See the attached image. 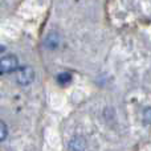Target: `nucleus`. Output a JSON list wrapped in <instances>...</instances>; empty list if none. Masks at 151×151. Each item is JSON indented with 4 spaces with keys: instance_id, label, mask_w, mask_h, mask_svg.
<instances>
[{
    "instance_id": "nucleus-1",
    "label": "nucleus",
    "mask_w": 151,
    "mask_h": 151,
    "mask_svg": "<svg viewBox=\"0 0 151 151\" xmlns=\"http://www.w3.org/2000/svg\"><path fill=\"white\" fill-rule=\"evenodd\" d=\"M35 80V70L31 66H21L17 69L16 73V81L19 85L21 86H27L29 83H32Z\"/></svg>"
},
{
    "instance_id": "nucleus-2",
    "label": "nucleus",
    "mask_w": 151,
    "mask_h": 151,
    "mask_svg": "<svg viewBox=\"0 0 151 151\" xmlns=\"http://www.w3.org/2000/svg\"><path fill=\"white\" fill-rule=\"evenodd\" d=\"M19 68V60L15 55H7L0 58V70L4 73H11Z\"/></svg>"
},
{
    "instance_id": "nucleus-3",
    "label": "nucleus",
    "mask_w": 151,
    "mask_h": 151,
    "mask_svg": "<svg viewBox=\"0 0 151 151\" xmlns=\"http://www.w3.org/2000/svg\"><path fill=\"white\" fill-rule=\"evenodd\" d=\"M60 44H61V36L56 31H50L44 40V45L48 49H56Z\"/></svg>"
},
{
    "instance_id": "nucleus-4",
    "label": "nucleus",
    "mask_w": 151,
    "mask_h": 151,
    "mask_svg": "<svg viewBox=\"0 0 151 151\" xmlns=\"http://www.w3.org/2000/svg\"><path fill=\"white\" fill-rule=\"evenodd\" d=\"M69 149L70 151H85L86 149V141L83 137L80 135H76L70 139L69 142Z\"/></svg>"
},
{
    "instance_id": "nucleus-5",
    "label": "nucleus",
    "mask_w": 151,
    "mask_h": 151,
    "mask_svg": "<svg viewBox=\"0 0 151 151\" xmlns=\"http://www.w3.org/2000/svg\"><path fill=\"white\" fill-rule=\"evenodd\" d=\"M57 81H58V83H60V85H66V83H69L72 81V76H70V73L64 72V73L58 74Z\"/></svg>"
},
{
    "instance_id": "nucleus-6",
    "label": "nucleus",
    "mask_w": 151,
    "mask_h": 151,
    "mask_svg": "<svg viewBox=\"0 0 151 151\" xmlns=\"http://www.w3.org/2000/svg\"><path fill=\"white\" fill-rule=\"evenodd\" d=\"M8 134V129H7V125H5L3 121H0V142L4 141L5 137Z\"/></svg>"
},
{
    "instance_id": "nucleus-7",
    "label": "nucleus",
    "mask_w": 151,
    "mask_h": 151,
    "mask_svg": "<svg viewBox=\"0 0 151 151\" xmlns=\"http://www.w3.org/2000/svg\"><path fill=\"white\" fill-rule=\"evenodd\" d=\"M143 119H145V122L151 125V107H147L143 111Z\"/></svg>"
}]
</instances>
